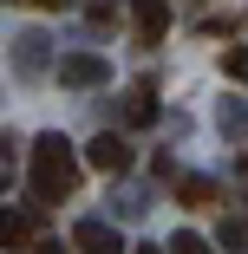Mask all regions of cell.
<instances>
[{
	"label": "cell",
	"instance_id": "52a82bcc",
	"mask_svg": "<svg viewBox=\"0 0 248 254\" xmlns=\"http://www.w3.org/2000/svg\"><path fill=\"white\" fill-rule=\"evenodd\" d=\"M124 118H131V124H157V105H151V91H131Z\"/></svg>",
	"mask_w": 248,
	"mask_h": 254
},
{
	"label": "cell",
	"instance_id": "3957f363",
	"mask_svg": "<svg viewBox=\"0 0 248 254\" xmlns=\"http://www.w3.org/2000/svg\"><path fill=\"white\" fill-rule=\"evenodd\" d=\"M85 157H91V170H105V176H124V170H131V143L105 130V137H91V150H85Z\"/></svg>",
	"mask_w": 248,
	"mask_h": 254
},
{
	"label": "cell",
	"instance_id": "30bf717a",
	"mask_svg": "<svg viewBox=\"0 0 248 254\" xmlns=\"http://www.w3.org/2000/svg\"><path fill=\"white\" fill-rule=\"evenodd\" d=\"M170 254H209V241H203V235H176Z\"/></svg>",
	"mask_w": 248,
	"mask_h": 254
},
{
	"label": "cell",
	"instance_id": "7a4b0ae2",
	"mask_svg": "<svg viewBox=\"0 0 248 254\" xmlns=\"http://www.w3.org/2000/svg\"><path fill=\"white\" fill-rule=\"evenodd\" d=\"M131 20H137V39L157 46L170 33V0H131Z\"/></svg>",
	"mask_w": 248,
	"mask_h": 254
},
{
	"label": "cell",
	"instance_id": "4fadbf2b",
	"mask_svg": "<svg viewBox=\"0 0 248 254\" xmlns=\"http://www.w3.org/2000/svg\"><path fill=\"white\" fill-rule=\"evenodd\" d=\"M137 254H157V248H137Z\"/></svg>",
	"mask_w": 248,
	"mask_h": 254
},
{
	"label": "cell",
	"instance_id": "7c38bea8",
	"mask_svg": "<svg viewBox=\"0 0 248 254\" xmlns=\"http://www.w3.org/2000/svg\"><path fill=\"white\" fill-rule=\"evenodd\" d=\"M39 7H59V0H39Z\"/></svg>",
	"mask_w": 248,
	"mask_h": 254
},
{
	"label": "cell",
	"instance_id": "277c9868",
	"mask_svg": "<svg viewBox=\"0 0 248 254\" xmlns=\"http://www.w3.org/2000/svg\"><path fill=\"white\" fill-rule=\"evenodd\" d=\"M59 78L66 85H105V59H98V53H66Z\"/></svg>",
	"mask_w": 248,
	"mask_h": 254
},
{
	"label": "cell",
	"instance_id": "5b68a950",
	"mask_svg": "<svg viewBox=\"0 0 248 254\" xmlns=\"http://www.w3.org/2000/svg\"><path fill=\"white\" fill-rule=\"evenodd\" d=\"M72 248H79V254H118V235H111L105 222H79V228H72Z\"/></svg>",
	"mask_w": 248,
	"mask_h": 254
},
{
	"label": "cell",
	"instance_id": "ba28073f",
	"mask_svg": "<svg viewBox=\"0 0 248 254\" xmlns=\"http://www.w3.org/2000/svg\"><path fill=\"white\" fill-rule=\"evenodd\" d=\"M222 72H229V78H242V85H248V46H229V53H222Z\"/></svg>",
	"mask_w": 248,
	"mask_h": 254
},
{
	"label": "cell",
	"instance_id": "6da1fadb",
	"mask_svg": "<svg viewBox=\"0 0 248 254\" xmlns=\"http://www.w3.org/2000/svg\"><path fill=\"white\" fill-rule=\"evenodd\" d=\"M72 189H79V157H72V143H66V137H39V143H33V195H39V209L66 202Z\"/></svg>",
	"mask_w": 248,
	"mask_h": 254
},
{
	"label": "cell",
	"instance_id": "8992f818",
	"mask_svg": "<svg viewBox=\"0 0 248 254\" xmlns=\"http://www.w3.org/2000/svg\"><path fill=\"white\" fill-rule=\"evenodd\" d=\"M183 202H189V209H209V202H216V183H203V176H183Z\"/></svg>",
	"mask_w": 248,
	"mask_h": 254
},
{
	"label": "cell",
	"instance_id": "9c48e42d",
	"mask_svg": "<svg viewBox=\"0 0 248 254\" xmlns=\"http://www.w3.org/2000/svg\"><path fill=\"white\" fill-rule=\"evenodd\" d=\"M0 235H7V248H26V241H33V228H26V215H7V228H0Z\"/></svg>",
	"mask_w": 248,
	"mask_h": 254
},
{
	"label": "cell",
	"instance_id": "8fae6325",
	"mask_svg": "<svg viewBox=\"0 0 248 254\" xmlns=\"http://www.w3.org/2000/svg\"><path fill=\"white\" fill-rule=\"evenodd\" d=\"M33 254H66V248H59V241H39V248H33Z\"/></svg>",
	"mask_w": 248,
	"mask_h": 254
}]
</instances>
